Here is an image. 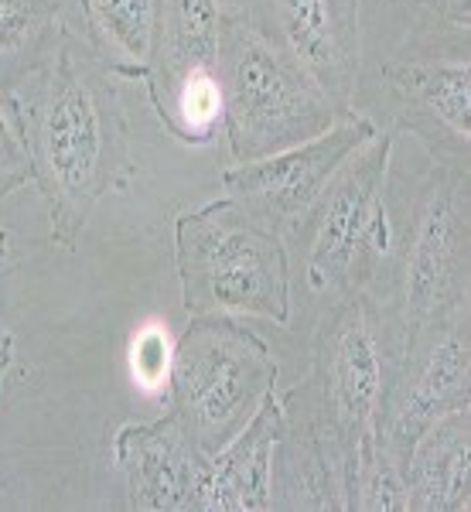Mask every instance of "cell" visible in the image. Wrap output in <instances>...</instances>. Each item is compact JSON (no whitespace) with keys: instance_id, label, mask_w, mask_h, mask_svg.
I'll list each match as a JSON object with an SVG mask.
<instances>
[{"instance_id":"obj_1","label":"cell","mask_w":471,"mask_h":512,"mask_svg":"<svg viewBox=\"0 0 471 512\" xmlns=\"http://www.w3.org/2000/svg\"><path fill=\"white\" fill-rule=\"evenodd\" d=\"M11 113L28 144L31 181L45 198L52 243L72 253L96 205L134 181L117 76L69 28L52 65L11 99Z\"/></svg>"},{"instance_id":"obj_2","label":"cell","mask_w":471,"mask_h":512,"mask_svg":"<svg viewBox=\"0 0 471 512\" xmlns=\"http://www.w3.org/2000/svg\"><path fill=\"white\" fill-rule=\"evenodd\" d=\"M393 243L369 294L390 304L400 332L468 311L471 301V175L468 164L424 154L410 192L386 178Z\"/></svg>"},{"instance_id":"obj_3","label":"cell","mask_w":471,"mask_h":512,"mask_svg":"<svg viewBox=\"0 0 471 512\" xmlns=\"http://www.w3.org/2000/svg\"><path fill=\"white\" fill-rule=\"evenodd\" d=\"M175 270L188 318L291 325V246L236 198H212L175 219Z\"/></svg>"},{"instance_id":"obj_4","label":"cell","mask_w":471,"mask_h":512,"mask_svg":"<svg viewBox=\"0 0 471 512\" xmlns=\"http://www.w3.org/2000/svg\"><path fill=\"white\" fill-rule=\"evenodd\" d=\"M219 93L222 134L236 164L304 144L345 117L270 41L246 0H222Z\"/></svg>"},{"instance_id":"obj_5","label":"cell","mask_w":471,"mask_h":512,"mask_svg":"<svg viewBox=\"0 0 471 512\" xmlns=\"http://www.w3.org/2000/svg\"><path fill=\"white\" fill-rule=\"evenodd\" d=\"M400 338V321L390 304L376 301L373 294H352L328 304L314 335L311 376L294 386L297 400L308 407L345 472V509L355 458L376 437L379 407Z\"/></svg>"},{"instance_id":"obj_6","label":"cell","mask_w":471,"mask_h":512,"mask_svg":"<svg viewBox=\"0 0 471 512\" xmlns=\"http://www.w3.org/2000/svg\"><path fill=\"white\" fill-rule=\"evenodd\" d=\"M396 151V130H376L338 168L311 212L287 233V246H297L301 280L311 297L338 304L352 294H369L383 274L393 243L386 178Z\"/></svg>"},{"instance_id":"obj_7","label":"cell","mask_w":471,"mask_h":512,"mask_svg":"<svg viewBox=\"0 0 471 512\" xmlns=\"http://www.w3.org/2000/svg\"><path fill=\"white\" fill-rule=\"evenodd\" d=\"M280 366L243 318L195 315L168 359L171 414L202 454H216L277 390Z\"/></svg>"},{"instance_id":"obj_8","label":"cell","mask_w":471,"mask_h":512,"mask_svg":"<svg viewBox=\"0 0 471 512\" xmlns=\"http://www.w3.org/2000/svg\"><path fill=\"white\" fill-rule=\"evenodd\" d=\"M222 0H161L147 69L154 113L181 144H212L222 130Z\"/></svg>"},{"instance_id":"obj_9","label":"cell","mask_w":471,"mask_h":512,"mask_svg":"<svg viewBox=\"0 0 471 512\" xmlns=\"http://www.w3.org/2000/svg\"><path fill=\"white\" fill-rule=\"evenodd\" d=\"M458 35H413L379 65V93L390 106V130L410 134L427 158L468 164L471 154V59L468 48L444 52Z\"/></svg>"},{"instance_id":"obj_10","label":"cell","mask_w":471,"mask_h":512,"mask_svg":"<svg viewBox=\"0 0 471 512\" xmlns=\"http://www.w3.org/2000/svg\"><path fill=\"white\" fill-rule=\"evenodd\" d=\"M458 407H471V311L403 332L379 407L376 441L403 468L417 437Z\"/></svg>"},{"instance_id":"obj_11","label":"cell","mask_w":471,"mask_h":512,"mask_svg":"<svg viewBox=\"0 0 471 512\" xmlns=\"http://www.w3.org/2000/svg\"><path fill=\"white\" fill-rule=\"evenodd\" d=\"M376 130L379 127L369 117L349 110L325 134L304 140V144H294L287 151L270 154V158L226 168L222 171V192L246 205L253 216L270 222L287 239V233L308 216L318 195L328 188V181L338 175V168L362 144H369Z\"/></svg>"},{"instance_id":"obj_12","label":"cell","mask_w":471,"mask_h":512,"mask_svg":"<svg viewBox=\"0 0 471 512\" xmlns=\"http://www.w3.org/2000/svg\"><path fill=\"white\" fill-rule=\"evenodd\" d=\"M256 24L338 113H349L362 76L359 0H246Z\"/></svg>"},{"instance_id":"obj_13","label":"cell","mask_w":471,"mask_h":512,"mask_svg":"<svg viewBox=\"0 0 471 512\" xmlns=\"http://www.w3.org/2000/svg\"><path fill=\"white\" fill-rule=\"evenodd\" d=\"M113 465L127 485L130 512H192L205 454L188 441L178 417L134 420L113 434Z\"/></svg>"},{"instance_id":"obj_14","label":"cell","mask_w":471,"mask_h":512,"mask_svg":"<svg viewBox=\"0 0 471 512\" xmlns=\"http://www.w3.org/2000/svg\"><path fill=\"white\" fill-rule=\"evenodd\" d=\"M280 427H284V407L274 390L226 448L205 454L192 512H270V478H274Z\"/></svg>"},{"instance_id":"obj_15","label":"cell","mask_w":471,"mask_h":512,"mask_svg":"<svg viewBox=\"0 0 471 512\" xmlns=\"http://www.w3.org/2000/svg\"><path fill=\"white\" fill-rule=\"evenodd\" d=\"M284 427L274 448L270 509L345 512V472L294 390L280 396Z\"/></svg>"},{"instance_id":"obj_16","label":"cell","mask_w":471,"mask_h":512,"mask_svg":"<svg viewBox=\"0 0 471 512\" xmlns=\"http://www.w3.org/2000/svg\"><path fill=\"white\" fill-rule=\"evenodd\" d=\"M407 512L471 509V407L437 417L403 465Z\"/></svg>"},{"instance_id":"obj_17","label":"cell","mask_w":471,"mask_h":512,"mask_svg":"<svg viewBox=\"0 0 471 512\" xmlns=\"http://www.w3.org/2000/svg\"><path fill=\"white\" fill-rule=\"evenodd\" d=\"M161 0H79L82 41L117 79H147Z\"/></svg>"},{"instance_id":"obj_18","label":"cell","mask_w":471,"mask_h":512,"mask_svg":"<svg viewBox=\"0 0 471 512\" xmlns=\"http://www.w3.org/2000/svg\"><path fill=\"white\" fill-rule=\"evenodd\" d=\"M69 24L59 0H0V99H11L52 65Z\"/></svg>"},{"instance_id":"obj_19","label":"cell","mask_w":471,"mask_h":512,"mask_svg":"<svg viewBox=\"0 0 471 512\" xmlns=\"http://www.w3.org/2000/svg\"><path fill=\"white\" fill-rule=\"evenodd\" d=\"M417 21V35H458L468 38L471 0H393Z\"/></svg>"},{"instance_id":"obj_20","label":"cell","mask_w":471,"mask_h":512,"mask_svg":"<svg viewBox=\"0 0 471 512\" xmlns=\"http://www.w3.org/2000/svg\"><path fill=\"white\" fill-rule=\"evenodd\" d=\"M31 181V158L28 144L21 137V127L14 120L11 106L0 99V198L18 192Z\"/></svg>"},{"instance_id":"obj_21","label":"cell","mask_w":471,"mask_h":512,"mask_svg":"<svg viewBox=\"0 0 471 512\" xmlns=\"http://www.w3.org/2000/svg\"><path fill=\"white\" fill-rule=\"evenodd\" d=\"M168 359H171V352L157 332H147L134 349V369L144 383H157V379L168 373Z\"/></svg>"},{"instance_id":"obj_22","label":"cell","mask_w":471,"mask_h":512,"mask_svg":"<svg viewBox=\"0 0 471 512\" xmlns=\"http://www.w3.org/2000/svg\"><path fill=\"white\" fill-rule=\"evenodd\" d=\"M7 263H11V233L0 226V274L7 270ZM11 366H14V338L7 332H0V390H4Z\"/></svg>"}]
</instances>
